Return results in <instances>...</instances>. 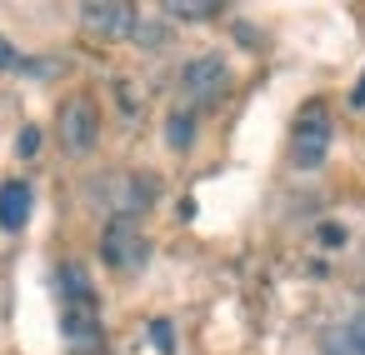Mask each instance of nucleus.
I'll list each match as a JSON object with an SVG mask.
<instances>
[{
  "mask_svg": "<svg viewBox=\"0 0 365 355\" xmlns=\"http://www.w3.org/2000/svg\"><path fill=\"white\" fill-rule=\"evenodd\" d=\"M325 155H330V110H325L320 101H310V106L295 115L290 160H295L300 170H315V165H325Z\"/></svg>",
  "mask_w": 365,
  "mask_h": 355,
  "instance_id": "1",
  "label": "nucleus"
},
{
  "mask_svg": "<svg viewBox=\"0 0 365 355\" xmlns=\"http://www.w3.org/2000/svg\"><path fill=\"white\" fill-rule=\"evenodd\" d=\"M56 130H61V145H66L71 155L96 150V140H101V106H96L91 96H71V101L61 106V115H56Z\"/></svg>",
  "mask_w": 365,
  "mask_h": 355,
  "instance_id": "2",
  "label": "nucleus"
},
{
  "mask_svg": "<svg viewBox=\"0 0 365 355\" xmlns=\"http://www.w3.org/2000/svg\"><path fill=\"white\" fill-rule=\"evenodd\" d=\"M145 235H140V220L135 215H115L110 225H106V235H101V260L110 265V270H140L145 265Z\"/></svg>",
  "mask_w": 365,
  "mask_h": 355,
  "instance_id": "3",
  "label": "nucleus"
},
{
  "mask_svg": "<svg viewBox=\"0 0 365 355\" xmlns=\"http://www.w3.org/2000/svg\"><path fill=\"white\" fill-rule=\"evenodd\" d=\"M225 86H230V71H225V61H220V56H195V61L180 71L185 110H195V106H215V101L225 96Z\"/></svg>",
  "mask_w": 365,
  "mask_h": 355,
  "instance_id": "4",
  "label": "nucleus"
},
{
  "mask_svg": "<svg viewBox=\"0 0 365 355\" xmlns=\"http://www.w3.org/2000/svg\"><path fill=\"white\" fill-rule=\"evenodd\" d=\"M81 26L101 41H120L135 31V6H125V0H86L81 6Z\"/></svg>",
  "mask_w": 365,
  "mask_h": 355,
  "instance_id": "5",
  "label": "nucleus"
},
{
  "mask_svg": "<svg viewBox=\"0 0 365 355\" xmlns=\"http://www.w3.org/2000/svg\"><path fill=\"white\" fill-rule=\"evenodd\" d=\"M61 330H66V345L76 355L101 350V310L96 305H61Z\"/></svg>",
  "mask_w": 365,
  "mask_h": 355,
  "instance_id": "6",
  "label": "nucleus"
},
{
  "mask_svg": "<svg viewBox=\"0 0 365 355\" xmlns=\"http://www.w3.org/2000/svg\"><path fill=\"white\" fill-rule=\"evenodd\" d=\"M26 220H31V185L6 180L0 185V230H26Z\"/></svg>",
  "mask_w": 365,
  "mask_h": 355,
  "instance_id": "7",
  "label": "nucleus"
},
{
  "mask_svg": "<svg viewBox=\"0 0 365 355\" xmlns=\"http://www.w3.org/2000/svg\"><path fill=\"white\" fill-rule=\"evenodd\" d=\"M56 285H61V305H96V290H91V275L76 265V260H66L61 270H56Z\"/></svg>",
  "mask_w": 365,
  "mask_h": 355,
  "instance_id": "8",
  "label": "nucleus"
},
{
  "mask_svg": "<svg viewBox=\"0 0 365 355\" xmlns=\"http://www.w3.org/2000/svg\"><path fill=\"white\" fill-rule=\"evenodd\" d=\"M170 21H210V16H220L225 6H220V0H165V6H160Z\"/></svg>",
  "mask_w": 365,
  "mask_h": 355,
  "instance_id": "9",
  "label": "nucleus"
},
{
  "mask_svg": "<svg viewBox=\"0 0 365 355\" xmlns=\"http://www.w3.org/2000/svg\"><path fill=\"white\" fill-rule=\"evenodd\" d=\"M165 145H170V150H190V145H195V115H190V110H170V120H165Z\"/></svg>",
  "mask_w": 365,
  "mask_h": 355,
  "instance_id": "10",
  "label": "nucleus"
},
{
  "mask_svg": "<svg viewBox=\"0 0 365 355\" xmlns=\"http://www.w3.org/2000/svg\"><path fill=\"white\" fill-rule=\"evenodd\" d=\"M345 345H350V355H365V310L350 320V330H345Z\"/></svg>",
  "mask_w": 365,
  "mask_h": 355,
  "instance_id": "11",
  "label": "nucleus"
},
{
  "mask_svg": "<svg viewBox=\"0 0 365 355\" xmlns=\"http://www.w3.org/2000/svg\"><path fill=\"white\" fill-rule=\"evenodd\" d=\"M150 340H155V350H165V355H170V350H175V335H170V320H155V325H150Z\"/></svg>",
  "mask_w": 365,
  "mask_h": 355,
  "instance_id": "12",
  "label": "nucleus"
},
{
  "mask_svg": "<svg viewBox=\"0 0 365 355\" xmlns=\"http://www.w3.org/2000/svg\"><path fill=\"white\" fill-rule=\"evenodd\" d=\"M21 66V56H16V46L6 41V36H0V71H16Z\"/></svg>",
  "mask_w": 365,
  "mask_h": 355,
  "instance_id": "13",
  "label": "nucleus"
},
{
  "mask_svg": "<svg viewBox=\"0 0 365 355\" xmlns=\"http://www.w3.org/2000/svg\"><path fill=\"white\" fill-rule=\"evenodd\" d=\"M36 145H41V135H36V130H26V135H21V155H36Z\"/></svg>",
  "mask_w": 365,
  "mask_h": 355,
  "instance_id": "14",
  "label": "nucleus"
},
{
  "mask_svg": "<svg viewBox=\"0 0 365 355\" xmlns=\"http://www.w3.org/2000/svg\"><path fill=\"white\" fill-rule=\"evenodd\" d=\"M320 240H330V245H340V240H345V230H340V225H325V230H320Z\"/></svg>",
  "mask_w": 365,
  "mask_h": 355,
  "instance_id": "15",
  "label": "nucleus"
},
{
  "mask_svg": "<svg viewBox=\"0 0 365 355\" xmlns=\"http://www.w3.org/2000/svg\"><path fill=\"white\" fill-rule=\"evenodd\" d=\"M350 106H365V76L355 81V91H350Z\"/></svg>",
  "mask_w": 365,
  "mask_h": 355,
  "instance_id": "16",
  "label": "nucleus"
}]
</instances>
